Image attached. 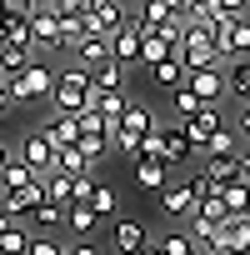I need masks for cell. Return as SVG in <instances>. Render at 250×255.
Listing matches in <instances>:
<instances>
[{
  "label": "cell",
  "instance_id": "9",
  "mask_svg": "<svg viewBox=\"0 0 250 255\" xmlns=\"http://www.w3.org/2000/svg\"><path fill=\"white\" fill-rule=\"evenodd\" d=\"M215 45H220V55H225V60L250 55V20H245V15H230V20L215 30Z\"/></svg>",
  "mask_w": 250,
  "mask_h": 255
},
{
  "label": "cell",
  "instance_id": "46",
  "mask_svg": "<svg viewBox=\"0 0 250 255\" xmlns=\"http://www.w3.org/2000/svg\"><path fill=\"white\" fill-rule=\"evenodd\" d=\"M135 255H165V250H160V245H155V240H145V245H140V250H135Z\"/></svg>",
  "mask_w": 250,
  "mask_h": 255
},
{
  "label": "cell",
  "instance_id": "40",
  "mask_svg": "<svg viewBox=\"0 0 250 255\" xmlns=\"http://www.w3.org/2000/svg\"><path fill=\"white\" fill-rule=\"evenodd\" d=\"M90 5H95V0H55V10H60V15H85Z\"/></svg>",
  "mask_w": 250,
  "mask_h": 255
},
{
  "label": "cell",
  "instance_id": "51",
  "mask_svg": "<svg viewBox=\"0 0 250 255\" xmlns=\"http://www.w3.org/2000/svg\"><path fill=\"white\" fill-rule=\"evenodd\" d=\"M5 225H10V215H5V210H0V230H5Z\"/></svg>",
  "mask_w": 250,
  "mask_h": 255
},
{
  "label": "cell",
  "instance_id": "37",
  "mask_svg": "<svg viewBox=\"0 0 250 255\" xmlns=\"http://www.w3.org/2000/svg\"><path fill=\"white\" fill-rule=\"evenodd\" d=\"M90 205H95V215H100V220H105V215H115V185L95 180V190H90Z\"/></svg>",
  "mask_w": 250,
  "mask_h": 255
},
{
  "label": "cell",
  "instance_id": "24",
  "mask_svg": "<svg viewBox=\"0 0 250 255\" xmlns=\"http://www.w3.org/2000/svg\"><path fill=\"white\" fill-rule=\"evenodd\" d=\"M220 205H225L230 215H245V205H250V180H245V175H230V180L220 185Z\"/></svg>",
  "mask_w": 250,
  "mask_h": 255
},
{
  "label": "cell",
  "instance_id": "42",
  "mask_svg": "<svg viewBox=\"0 0 250 255\" xmlns=\"http://www.w3.org/2000/svg\"><path fill=\"white\" fill-rule=\"evenodd\" d=\"M235 130H240V135H245V140H250V100H245V105H240V120H235Z\"/></svg>",
  "mask_w": 250,
  "mask_h": 255
},
{
  "label": "cell",
  "instance_id": "8",
  "mask_svg": "<svg viewBox=\"0 0 250 255\" xmlns=\"http://www.w3.org/2000/svg\"><path fill=\"white\" fill-rule=\"evenodd\" d=\"M185 85L200 95V105H220V95H225V70H220V65H200V70H185Z\"/></svg>",
  "mask_w": 250,
  "mask_h": 255
},
{
  "label": "cell",
  "instance_id": "39",
  "mask_svg": "<svg viewBox=\"0 0 250 255\" xmlns=\"http://www.w3.org/2000/svg\"><path fill=\"white\" fill-rule=\"evenodd\" d=\"M25 255H65V245L45 230V235H30V250H25Z\"/></svg>",
  "mask_w": 250,
  "mask_h": 255
},
{
  "label": "cell",
  "instance_id": "17",
  "mask_svg": "<svg viewBox=\"0 0 250 255\" xmlns=\"http://www.w3.org/2000/svg\"><path fill=\"white\" fill-rule=\"evenodd\" d=\"M145 240H150V235H145V225H140V220H115V230H110V245H115L120 255H135Z\"/></svg>",
  "mask_w": 250,
  "mask_h": 255
},
{
  "label": "cell",
  "instance_id": "52",
  "mask_svg": "<svg viewBox=\"0 0 250 255\" xmlns=\"http://www.w3.org/2000/svg\"><path fill=\"white\" fill-rule=\"evenodd\" d=\"M0 5H20V0H0Z\"/></svg>",
  "mask_w": 250,
  "mask_h": 255
},
{
  "label": "cell",
  "instance_id": "12",
  "mask_svg": "<svg viewBox=\"0 0 250 255\" xmlns=\"http://www.w3.org/2000/svg\"><path fill=\"white\" fill-rule=\"evenodd\" d=\"M220 125H225V120H220V110H215V105H200L190 120H180V130L190 135V145H195V150H205V140L220 130Z\"/></svg>",
  "mask_w": 250,
  "mask_h": 255
},
{
  "label": "cell",
  "instance_id": "20",
  "mask_svg": "<svg viewBox=\"0 0 250 255\" xmlns=\"http://www.w3.org/2000/svg\"><path fill=\"white\" fill-rule=\"evenodd\" d=\"M75 145H80V155H85V160L95 165V160H100V155L110 150V125H85V130L75 135Z\"/></svg>",
  "mask_w": 250,
  "mask_h": 255
},
{
  "label": "cell",
  "instance_id": "30",
  "mask_svg": "<svg viewBox=\"0 0 250 255\" xmlns=\"http://www.w3.org/2000/svg\"><path fill=\"white\" fill-rule=\"evenodd\" d=\"M170 50H175L170 40H160L155 30H140V65H155V60H160V55H170Z\"/></svg>",
  "mask_w": 250,
  "mask_h": 255
},
{
  "label": "cell",
  "instance_id": "6",
  "mask_svg": "<svg viewBox=\"0 0 250 255\" xmlns=\"http://www.w3.org/2000/svg\"><path fill=\"white\" fill-rule=\"evenodd\" d=\"M155 140H160V160L175 170V165H185L190 155H200L195 145H190V135L180 130V120H170V125H155Z\"/></svg>",
  "mask_w": 250,
  "mask_h": 255
},
{
  "label": "cell",
  "instance_id": "31",
  "mask_svg": "<svg viewBox=\"0 0 250 255\" xmlns=\"http://www.w3.org/2000/svg\"><path fill=\"white\" fill-rule=\"evenodd\" d=\"M30 55H35V45H5V50H0V70L15 75V70H25V65H30Z\"/></svg>",
  "mask_w": 250,
  "mask_h": 255
},
{
  "label": "cell",
  "instance_id": "22",
  "mask_svg": "<svg viewBox=\"0 0 250 255\" xmlns=\"http://www.w3.org/2000/svg\"><path fill=\"white\" fill-rule=\"evenodd\" d=\"M150 80L160 85V90H175L180 80H185V65H180V55L170 50V55H160L155 65H150Z\"/></svg>",
  "mask_w": 250,
  "mask_h": 255
},
{
  "label": "cell",
  "instance_id": "15",
  "mask_svg": "<svg viewBox=\"0 0 250 255\" xmlns=\"http://www.w3.org/2000/svg\"><path fill=\"white\" fill-rule=\"evenodd\" d=\"M75 60L90 70V65H100V60H110V35H100V30H85L80 40H75Z\"/></svg>",
  "mask_w": 250,
  "mask_h": 255
},
{
  "label": "cell",
  "instance_id": "3",
  "mask_svg": "<svg viewBox=\"0 0 250 255\" xmlns=\"http://www.w3.org/2000/svg\"><path fill=\"white\" fill-rule=\"evenodd\" d=\"M50 85H55V70H50L40 55H30V65H25V70L5 75V90H10V100H15V105H30V100H50Z\"/></svg>",
  "mask_w": 250,
  "mask_h": 255
},
{
  "label": "cell",
  "instance_id": "47",
  "mask_svg": "<svg viewBox=\"0 0 250 255\" xmlns=\"http://www.w3.org/2000/svg\"><path fill=\"white\" fill-rule=\"evenodd\" d=\"M25 10H45V5H55V0H20Z\"/></svg>",
  "mask_w": 250,
  "mask_h": 255
},
{
  "label": "cell",
  "instance_id": "2",
  "mask_svg": "<svg viewBox=\"0 0 250 255\" xmlns=\"http://www.w3.org/2000/svg\"><path fill=\"white\" fill-rule=\"evenodd\" d=\"M155 125V115H150V105H135V100H125V110H120V120L110 125V145L120 150V155H140V140H145V130Z\"/></svg>",
  "mask_w": 250,
  "mask_h": 255
},
{
  "label": "cell",
  "instance_id": "35",
  "mask_svg": "<svg viewBox=\"0 0 250 255\" xmlns=\"http://www.w3.org/2000/svg\"><path fill=\"white\" fill-rule=\"evenodd\" d=\"M155 245H160L165 255H195V235H190V230H170V235L155 240Z\"/></svg>",
  "mask_w": 250,
  "mask_h": 255
},
{
  "label": "cell",
  "instance_id": "45",
  "mask_svg": "<svg viewBox=\"0 0 250 255\" xmlns=\"http://www.w3.org/2000/svg\"><path fill=\"white\" fill-rule=\"evenodd\" d=\"M235 170H240V175L250 180V150H235Z\"/></svg>",
  "mask_w": 250,
  "mask_h": 255
},
{
  "label": "cell",
  "instance_id": "54",
  "mask_svg": "<svg viewBox=\"0 0 250 255\" xmlns=\"http://www.w3.org/2000/svg\"><path fill=\"white\" fill-rule=\"evenodd\" d=\"M0 195H5V180H0Z\"/></svg>",
  "mask_w": 250,
  "mask_h": 255
},
{
  "label": "cell",
  "instance_id": "32",
  "mask_svg": "<svg viewBox=\"0 0 250 255\" xmlns=\"http://www.w3.org/2000/svg\"><path fill=\"white\" fill-rule=\"evenodd\" d=\"M85 35V20L80 15H60V30H55V45L60 50H75V40Z\"/></svg>",
  "mask_w": 250,
  "mask_h": 255
},
{
  "label": "cell",
  "instance_id": "29",
  "mask_svg": "<svg viewBox=\"0 0 250 255\" xmlns=\"http://www.w3.org/2000/svg\"><path fill=\"white\" fill-rule=\"evenodd\" d=\"M0 180H5V190H15V185H25V180H35V170H30V165H25V160H20V155L10 150V160L0 165Z\"/></svg>",
  "mask_w": 250,
  "mask_h": 255
},
{
  "label": "cell",
  "instance_id": "50",
  "mask_svg": "<svg viewBox=\"0 0 250 255\" xmlns=\"http://www.w3.org/2000/svg\"><path fill=\"white\" fill-rule=\"evenodd\" d=\"M165 5H170V10H180V15H185V0H165Z\"/></svg>",
  "mask_w": 250,
  "mask_h": 255
},
{
  "label": "cell",
  "instance_id": "14",
  "mask_svg": "<svg viewBox=\"0 0 250 255\" xmlns=\"http://www.w3.org/2000/svg\"><path fill=\"white\" fill-rule=\"evenodd\" d=\"M25 15H30V40H35V50L55 45V30H60V10H55V5H45V10H25Z\"/></svg>",
  "mask_w": 250,
  "mask_h": 255
},
{
  "label": "cell",
  "instance_id": "5",
  "mask_svg": "<svg viewBox=\"0 0 250 255\" xmlns=\"http://www.w3.org/2000/svg\"><path fill=\"white\" fill-rule=\"evenodd\" d=\"M35 175H50L55 170V145H50V135H45V125H35V130H25L20 135V150H15Z\"/></svg>",
  "mask_w": 250,
  "mask_h": 255
},
{
  "label": "cell",
  "instance_id": "7",
  "mask_svg": "<svg viewBox=\"0 0 250 255\" xmlns=\"http://www.w3.org/2000/svg\"><path fill=\"white\" fill-rule=\"evenodd\" d=\"M125 10H130L125 0H95V5H90L80 20H85V30H100V35H110V30H120L125 20H130Z\"/></svg>",
  "mask_w": 250,
  "mask_h": 255
},
{
  "label": "cell",
  "instance_id": "36",
  "mask_svg": "<svg viewBox=\"0 0 250 255\" xmlns=\"http://www.w3.org/2000/svg\"><path fill=\"white\" fill-rule=\"evenodd\" d=\"M160 15H170L165 0H145V5L135 10V30H155V20H160Z\"/></svg>",
  "mask_w": 250,
  "mask_h": 255
},
{
  "label": "cell",
  "instance_id": "48",
  "mask_svg": "<svg viewBox=\"0 0 250 255\" xmlns=\"http://www.w3.org/2000/svg\"><path fill=\"white\" fill-rule=\"evenodd\" d=\"M195 255H225V250H215V245H195Z\"/></svg>",
  "mask_w": 250,
  "mask_h": 255
},
{
  "label": "cell",
  "instance_id": "25",
  "mask_svg": "<svg viewBox=\"0 0 250 255\" xmlns=\"http://www.w3.org/2000/svg\"><path fill=\"white\" fill-rule=\"evenodd\" d=\"M90 105L100 110V120H105V125H115V120H120V110H125V90H95V95H90Z\"/></svg>",
  "mask_w": 250,
  "mask_h": 255
},
{
  "label": "cell",
  "instance_id": "19",
  "mask_svg": "<svg viewBox=\"0 0 250 255\" xmlns=\"http://www.w3.org/2000/svg\"><path fill=\"white\" fill-rule=\"evenodd\" d=\"M225 95H235L240 105L250 100V55H235L225 65Z\"/></svg>",
  "mask_w": 250,
  "mask_h": 255
},
{
  "label": "cell",
  "instance_id": "41",
  "mask_svg": "<svg viewBox=\"0 0 250 255\" xmlns=\"http://www.w3.org/2000/svg\"><path fill=\"white\" fill-rule=\"evenodd\" d=\"M215 5L230 10V15H245V10H250V0H215Z\"/></svg>",
  "mask_w": 250,
  "mask_h": 255
},
{
  "label": "cell",
  "instance_id": "23",
  "mask_svg": "<svg viewBox=\"0 0 250 255\" xmlns=\"http://www.w3.org/2000/svg\"><path fill=\"white\" fill-rule=\"evenodd\" d=\"M90 90H125V65H120V60L90 65Z\"/></svg>",
  "mask_w": 250,
  "mask_h": 255
},
{
  "label": "cell",
  "instance_id": "49",
  "mask_svg": "<svg viewBox=\"0 0 250 255\" xmlns=\"http://www.w3.org/2000/svg\"><path fill=\"white\" fill-rule=\"evenodd\" d=\"M5 160H10V145H5V140H0V165H5Z\"/></svg>",
  "mask_w": 250,
  "mask_h": 255
},
{
  "label": "cell",
  "instance_id": "38",
  "mask_svg": "<svg viewBox=\"0 0 250 255\" xmlns=\"http://www.w3.org/2000/svg\"><path fill=\"white\" fill-rule=\"evenodd\" d=\"M205 155H235V135L225 130V125H220V130L205 140Z\"/></svg>",
  "mask_w": 250,
  "mask_h": 255
},
{
  "label": "cell",
  "instance_id": "34",
  "mask_svg": "<svg viewBox=\"0 0 250 255\" xmlns=\"http://www.w3.org/2000/svg\"><path fill=\"white\" fill-rule=\"evenodd\" d=\"M60 215H65V205H55V200H40V205L30 210V220H35L40 230H60Z\"/></svg>",
  "mask_w": 250,
  "mask_h": 255
},
{
  "label": "cell",
  "instance_id": "55",
  "mask_svg": "<svg viewBox=\"0 0 250 255\" xmlns=\"http://www.w3.org/2000/svg\"><path fill=\"white\" fill-rule=\"evenodd\" d=\"M0 80H5V70H0Z\"/></svg>",
  "mask_w": 250,
  "mask_h": 255
},
{
  "label": "cell",
  "instance_id": "43",
  "mask_svg": "<svg viewBox=\"0 0 250 255\" xmlns=\"http://www.w3.org/2000/svg\"><path fill=\"white\" fill-rule=\"evenodd\" d=\"M10 110H15V100H10V90H5V80H0V120H5Z\"/></svg>",
  "mask_w": 250,
  "mask_h": 255
},
{
  "label": "cell",
  "instance_id": "44",
  "mask_svg": "<svg viewBox=\"0 0 250 255\" xmlns=\"http://www.w3.org/2000/svg\"><path fill=\"white\" fill-rule=\"evenodd\" d=\"M70 255H100V245H90V240H80V245H65Z\"/></svg>",
  "mask_w": 250,
  "mask_h": 255
},
{
  "label": "cell",
  "instance_id": "10",
  "mask_svg": "<svg viewBox=\"0 0 250 255\" xmlns=\"http://www.w3.org/2000/svg\"><path fill=\"white\" fill-rule=\"evenodd\" d=\"M210 245H215V250H225V255H250V220H240V215H225Z\"/></svg>",
  "mask_w": 250,
  "mask_h": 255
},
{
  "label": "cell",
  "instance_id": "26",
  "mask_svg": "<svg viewBox=\"0 0 250 255\" xmlns=\"http://www.w3.org/2000/svg\"><path fill=\"white\" fill-rule=\"evenodd\" d=\"M195 110H200V95H195V90H190V85L180 80V85L170 90V115H175V120H190Z\"/></svg>",
  "mask_w": 250,
  "mask_h": 255
},
{
  "label": "cell",
  "instance_id": "16",
  "mask_svg": "<svg viewBox=\"0 0 250 255\" xmlns=\"http://www.w3.org/2000/svg\"><path fill=\"white\" fill-rule=\"evenodd\" d=\"M60 225H65L70 235H90V230L100 225V215H95V205H90V200H70V205H65V215H60Z\"/></svg>",
  "mask_w": 250,
  "mask_h": 255
},
{
  "label": "cell",
  "instance_id": "4",
  "mask_svg": "<svg viewBox=\"0 0 250 255\" xmlns=\"http://www.w3.org/2000/svg\"><path fill=\"white\" fill-rule=\"evenodd\" d=\"M90 95H95V90H90V70H85V65L55 70V85H50V105H55V110H70V115H75V110L90 105Z\"/></svg>",
  "mask_w": 250,
  "mask_h": 255
},
{
  "label": "cell",
  "instance_id": "13",
  "mask_svg": "<svg viewBox=\"0 0 250 255\" xmlns=\"http://www.w3.org/2000/svg\"><path fill=\"white\" fill-rule=\"evenodd\" d=\"M190 210H195L190 180H185V185H160V215H165V220H185Z\"/></svg>",
  "mask_w": 250,
  "mask_h": 255
},
{
  "label": "cell",
  "instance_id": "18",
  "mask_svg": "<svg viewBox=\"0 0 250 255\" xmlns=\"http://www.w3.org/2000/svg\"><path fill=\"white\" fill-rule=\"evenodd\" d=\"M165 175H170V165H165L160 155H135V185H140V190H160Z\"/></svg>",
  "mask_w": 250,
  "mask_h": 255
},
{
  "label": "cell",
  "instance_id": "11",
  "mask_svg": "<svg viewBox=\"0 0 250 255\" xmlns=\"http://www.w3.org/2000/svg\"><path fill=\"white\" fill-rule=\"evenodd\" d=\"M110 60H120L125 70L140 65V30H135V20H125L120 30H110Z\"/></svg>",
  "mask_w": 250,
  "mask_h": 255
},
{
  "label": "cell",
  "instance_id": "1",
  "mask_svg": "<svg viewBox=\"0 0 250 255\" xmlns=\"http://www.w3.org/2000/svg\"><path fill=\"white\" fill-rule=\"evenodd\" d=\"M175 55H180L185 70H200V65H220V60H225L220 45H215V30H210L205 20H185V30H180V40H175Z\"/></svg>",
  "mask_w": 250,
  "mask_h": 255
},
{
  "label": "cell",
  "instance_id": "21",
  "mask_svg": "<svg viewBox=\"0 0 250 255\" xmlns=\"http://www.w3.org/2000/svg\"><path fill=\"white\" fill-rule=\"evenodd\" d=\"M45 135H50V145H75V135H80V120H75L70 110H55V115L45 120Z\"/></svg>",
  "mask_w": 250,
  "mask_h": 255
},
{
  "label": "cell",
  "instance_id": "53",
  "mask_svg": "<svg viewBox=\"0 0 250 255\" xmlns=\"http://www.w3.org/2000/svg\"><path fill=\"white\" fill-rule=\"evenodd\" d=\"M5 45H10V40H5V35H0V50H5Z\"/></svg>",
  "mask_w": 250,
  "mask_h": 255
},
{
  "label": "cell",
  "instance_id": "28",
  "mask_svg": "<svg viewBox=\"0 0 250 255\" xmlns=\"http://www.w3.org/2000/svg\"><path fill=\"white\" fill-rule=\"evenodd\" d=\"M55 170H65V175H80V170H95V165L80 155V145H55Z\"/></svg>",
  "mask_w": 250,
  "mask_h": 255
},
{
  "label": "cell",
  "instance_id": "27",
  "mask_svg": "<svg viewBox=\"0 0 250 255\" xmlns=\"http://www.w3.org/2000/svg\"><path fill=\"white\" fill-rule=\"evenodd\" d=\"M25 250H30V235H25L20 220H10L5 230H0V255H25Z\"/></svg>",
  "mask_w": 250,
  "mask_h": 255
},
{
  "label": "cell",
  "instance_id": "33",
  "mask_svg": "<svg viewBox=\"0 0 250 255\" xmlns=\"http://www.w3.org/2000/svg\"><path fill=\"white\" fill-rule=\"evenodd\" d=\"M205 175H210L215 185H225L230 175H240V170H235V155H205Z\"/></svg>",
  "mask_w": 250,
  "mask_h": 255
}]
</instances>
